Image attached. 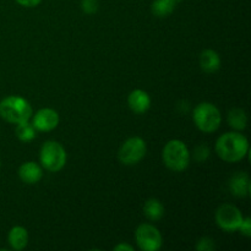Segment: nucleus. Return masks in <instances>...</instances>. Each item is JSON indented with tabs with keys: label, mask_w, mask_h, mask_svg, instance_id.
<instances>
[{
	"label": "nucleus",
	"mask_w": 251,
	"mask_h": 251,
	"mask_svg": "<svg viewBox=\"0 0 251 251\" xmlns=\"http://www.w3.org/2000/svg\"><path fill=\"white\" fill-rule=\"evenodd\" d=\"M249 152L248 139L240 132H226L216 142V153L222 161L235 163L244 158Z\"/></svg>",
	"instance_id": "obj_1"
},
{
	"label": "nucleus",
	"mask_w": 251,
	"mask_h": 251,
	"mask_svg": "<svg viewBox=\"0 0 251 251\" xmlns=\"http://www.w3.org/2000/svg\"><path fill=\"white\" fill-rule=\"evenodd\" d=\"M0 117L10 124L17 125L31 119L32 107L25 98L9 96L0 102Z\"/></svg>",
	"instance_id": "obj_2"
},
{
	"label": "nucleus",
	"mask_w": 251,
	"mask_h": 251,
	"mask_svg": "<svg viewBox=\"0 0 251 251\" xmlns=\"http://www.w3.org/2000/svg\"><path fill=\"white\" fill-rule=\"evenodd\" d=\"M163 162L171 171L183 172L190 163V152L180 140H171L163 149Z\"/></svg>",
	"instance_id": "obj_3"
},
{
	"label": "nucleus",
	"mask_w": 251,
	"mask_h": 251,
	"mask_svg": "<svg viewBox=\"0 0 251 251\" xmlns=\"http://www.w3.org/2000/svg\"><path fill=\"white\" fill-rule=\"evenodd\" d=\"M193 119L199 130L210 134L220 127L222 122V115L220 109L215 104L208 102L200 103L195 107L193 113Z\"/></svg>",
	"instance_id": "obj_4"
},
{
	"label": "nucleus",
	"mask_w": 251,
	"mask_h": 251,
	"mask_svg": "<svg viewBox=\"0 0 251 251\" xmlns=\"http://www.w3.org/2000/svg\"><path fill=\"white\" fill-rule=\"evenodd\" d=\"M39 159L48 172L61 171L66 163V152L64 147L56 141H47L42 146L41 152H39Z\"/></svg>",
	"instance_id": "obj_5"
},
{
	"label": "nucleus",
	"mask_w": 251,
	"mask_h": 251,
	"mask_svg": "<svg viewBox=\"0 0 251 251\" xmlns=\"http://www.w3.org/2000/svg\"><path fill=\"white\" fill-rule=\"evenodd\" d=\"M146 151V142L141 137H130L120 146L118 157L125 166H134L144 158Z\"/></svg>",
	"instance_id": "obj_6"
},
{
	"label": "nucleus",
	"mask_w": 251,
	"mask_h": 251,
	"mask_svg": "<svg viewBox=\"0 0 251 251\" xmlns=\"http://www.w3.org/2000/svg\"><path fill=\"white\" fill-rule=\"evenodd\" d=\"M135 238L139 248L144 251H157L162 248V234L154 226L144 223L137 227Z\"/></svg>",
	"instance_id": "obj_7"
},
{
	"label": "nucleus",
	"mask_w": 251,
	"mask_h": 251,
	"mask_svg": "<svg viewBox=\"0 0 251 251\" xmlns=\"http://www.w3.org/2000/svg\"><path fill=\"white\" fill-rule=\"evenodd\" d=\"M243 220L244 217L239 208L229 203L220 206L216 211V222L218 227L227 232H235L239 229Z\"/></svg>",
	"instance_id": "obj_8"
},
{
	"label": "nucleus",
	"mask_w": 251,
	"mask_h": 251,
	"mask_svg": "<svg viewBox=\"0 0 251 251\" xmlns=\"http://www.w3.org/2000/svg\"><path fill=\"white\" fill-rule=\"evenodd\" d=\"M59 124V114L51 108H42L34 114L32 125L38 131H51Z\"/></svg>",
	"instance_id": "obj_9"
},
{
	"label": "nucleus",
	"mask_w": 251,
	"mask_h": 251,
	"mask_svg": "<svg viewBox=\"0 0 251 251\" xmlns=\"http://www.w3.org/2000/svg\"><path fill=\"white\" fill-rule=\"evenodd\" d=\"M229 189L232 194L237 198H245L250 195L251 181L250 176L244 172H238L230 178Z\"/></svg>",
	"instance_id": "obj_10"
},
{
	"label": "nucleus",
	"mask_w": 251,
	"mask_h": 251,
	"mask_svg": "<svg viewBox=\"0 0 251 251\" xmlns=\"http://www.w3.org/2000/svg\"><path fill=\"white\" fill-rule=\"evenodd\" d=\"M130 109L136 114H144L151 105V98L144 90H134L127 97Z\"/></svg>",
	"instance_id": "obj_11"
},
{
	"label": "nucleus",
	"mask_w": 251,
	"mask_h": 251,
	"mask_svg": "<svg viewBox=\"0 0 251 251\" xmlns=\"http://www.w3.org/2000/svg\"><path fill=\"white\" fill-rule=\"evenodd\" d=\"M19 176L24 183L33 185L43 176V171L36 162H26L19 168Z\"/></svg>",
	"instance_id": "obj_12"
},
{
	"label": "nucleus",
	"mask_w": 251,
	"mask_h": 251,
	"mask_svg": "<svg viewBox=\"0 0 251 251\" xmlns=\"http://www.w3.org/2000/svg\"><path fill=\"white\" fill-rule=\"evenodd\" d=\"M7 240H9L10 247L14 250H24L28 244V233H27L26 228L21 227V226H16L10 229L9 235H7Z\"/></svg>",
	"instance_id": "obj_13"
},
{
	"label": "nucleus",
	"mask_w": 251,
	"mask_h": 251,
	"mask_svg": "<svg viewBox=\"0 0 251 251\" xmlns=\"http://www.w3.org/2000/svg\"><path fill=\"white\" fill-rule=\"evenodd\" d=\"M200 66L205 73L213 74L221 68V58L217 51L206 49L200 54Z\"/></svg>",
	"instance_id": "obj_14"
},
{
	"label": "nucleus",
	"mask_w": 251,
	"mask_h": 251,
	"mask_svg": "<svg viewBox=\"0 0 251 251\" xmlns=\"http://www.w3.org/2000/svg\"><path fill=\"white\" fill-rule=\"evenodd\" d=\"M144 213L150 221H159L164 215V207L157 199H150L144 205Z\"/></svg>",
	"instance_id": "obj_15"
},
{
	"label": "nucleus",
	"mask_w": 251,
	"mask_h": 251,
	"mask_svg": "<svg viewBox=\"0 0 251 251\" xmlns=\"http://www.w3.org/2000/svg\"><path fill=\"white\" fill-rule=\"evenodd\" d=\"M176 0H154L152 2L151 10L157 17H167L174 11Z\"/></svg>",
	"instance_id": "obj_16"
},
{
	"label": "nucleus",
	"mask_w": 251,
	"mask_h": 251,
	"mask_svg": "<svg viewBox=\"0 0 251 251\" xmlns=\"http://www.w3.org/2000/svg\"><path fill=\"white\" fill-rule=\"evenodd\" d=\"M228 124L235 130H244L248 124V117L240 108H234L228 113Z\"/></svg>",
	"instance_id": "obj_17"
},
{
	"label": "nucleus",
	"mask_w": 251,
	"mask_h": 251,
	"mask_svg": "<svg viewBox=\"0 0 251 251\" xmlns=\"http://www.w3.org/2000/svg\"><path fill=\"white\" fill-rule=\"evenodd\" d=\"M36 131L37 130L34 129L33 125H32L31 123H28V120H27V122L17 124L15 134H16L17 139L21 140V141L29 142L36 137Z\"/></svg>",
	"instance_id": "obj_18"
},
{
	"label": "nucleus",
	"mask_w": 251,
	"mask_h": 251,
	"mask_svg": "<svg viewBox=\"0 0 251 251\" xmlns=\"http://www.w3.org/2000/svg\"><path fill=\"white\" fill-rule=\"evenodd\" d=\"M216 249V245L213 239L208 237H203L199 239L198 244H196V250L199 251H213Z\"/></svg>",
	"instance_id": "obj_19"
},
{
	"label": "nucleus",
	"mask_w": 251,
	"mask_h": 251,
	"mask_svg": "<svg viewBox=\"0 0 251 251\" xmlns=\"http://www.w3.org/2000/svg\"><path fill=\"white\" fill-rule=\"evenodd\" d=\"M81 9L86 14H95L98 10L97 0H81Z\"/></svg>",
	"instance_id": "obj_20"
},
{
	"label": "nucleus",
	"mask_w": 251,
	"mask_h": 251,
	"mask_svg": "<svg viewBox=\"0 0 251 251\" xmlns=\"http://www.w3.org/2000/svg\"><path fill=\"white\" fill-rule=\"evenodd\" d=\"M210 154V150L206 145H200L195 149V152H194V157L198 162H203Z\"/></svg>",
	"instance_id": "obj_21"
},
{
	"label": "nucleus",
	"mask_w": 251,
	"mask_h": 251,
	"mask_svg": "<svg viewBox=\"0 0 251 251\" xmlns=\"http://www.w3.org/2000/svg\"><path fill=\"white\" fill-rule=\"evenodd\" d=\"M238 230H240V233H242L244 237H248V238L251 237V220H250V217H247V218H244V220H243L242 225H240L239 229H238Z\"/></svg>",
	"instance_id": "obj_22"
},
{
	"label": "nucleus",
	"mask_w": 251,
	"mask_h": 251,
	"mask_svg": "<svg viewBox=\"0 0 251 251\" xmlns=\"http://www.w3.org/2000/svg\"><path fill=\"white\" fill-rule=\"evenodd\" d=\"M42 0H16L17 4L22 5V6L26 7H34L41 2Z\"/></svg>",
	"instance_id": "obj_23"
},
{
	"label": "nucleus",
	"mask_w": 251,
	"mask_h": 251,
	"mask_svg": "<svg viewBox=\"0 0 251 251\" xmlns=\"http://www.w3.org/2000/svg\"><path fill=\"white\" fill-rule=\"evenodd\" d=\"M114 250L115 251H132L134 250V248L129 244H125V243H120V244H118L117 247H114Z\"/></svg>",
	"instance_id": "obj_24"
}]
</instances>
